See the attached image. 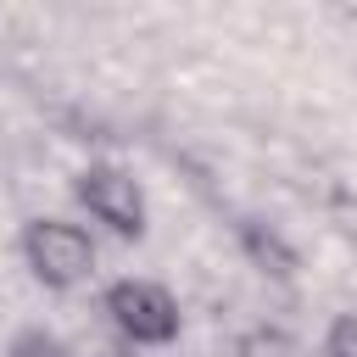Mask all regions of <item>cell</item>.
<instances>
[{
	"mask_svg": "<svg viewBox=\"0 0 357 357\" xmlns=\"http://www.w3.org/2000/svg\"><path fill=\"white\" fill-rule=\"evenodd\" d=\"M22 262L45 290H73L95 273V240L67 218H33L22 229Z\"/></svg>",
	"mask_w": 357,
	"mask_h": 357,
	"instance_id": "cell-1",
	"label": "cell"
},
{
	"mask_svg": "<svg viewBox=\"0 0 357 357\" xmlns=\"http://www.w3.org/2000/svg\"><path fill=\"white\" fill-rule=\"evenodd\" d=\"M106 318L134 346H167V340H178V301L156 279H117L106 290Z\"/></svg>",
	"mask_w": 357,
	"mask_h": 357,
	"instance_id": "cell-2",
	"label": "cell"
},
{
	"mask_svg": "<svg viewBox=\"0 0 357 357\" xmlns=\"http://www.w3.org/2000/svg\"><path fill=\"white\" fill-rule=\"evenodd\" d=\"M73 195H78V206H84L95 223H106L117 240H139V234H145V195H139L134 173H123V167H112V162H89V167L78 173Z\"/></svg>",
	"mask_w": 357,
	"mask_h": 357,
	"instance_id": "cell-3",
	"label": "cell"
},
{
	"mask_svg": "<svg viewBox=\"0 0 357 357\" xmlns=\"http://www.w3.org/2000/svg\"><path fill=\"white\" fill-rule=\"evenodd\" d=\"M240 245H245V257H251L262 273H273V279H290V273H296V251L279 240V229H268V223H240Z\"/></svg>",
	"mask_w": 357,
	"mask_h": 357,
	"instance_id": "cell-4",
	"label": "cell"
},
{
	"mask_svg": "<svg viewBox=\"0 0 357 357\" xmlns=\"http://www.w3.org/2000/svg\"><path fill=\"white\" fill-rule=\"evenodd\" d=\"M234 357H307V351H301V340H296L290 329H279V324H257V329L240 335Z\"/></svg>",
	"mask_w": 357,
	"mask_h": 357,
	"instance_id": "cell-5",
	"label": "cell"
},
{
	"mask_svg": "<svg viewBox=\"0 0 357 357\" xmlns=\"http://www.w3.org/2000/svg\"><path fill=\"white\" fill-rule=\"evenodd\" d=\"M11 357H73V346H67L56 329L28 324V329H17V335H11Z\"/></svg>",
	"mask_w": 357,
	"mask_h": 357,
	"instance_id": "cell-6",
	"label": "cell"
},
{
	"mask_svg": "<svg viewBox=\"0 0 357 357\" xmlns=\"http://www.w3.org/2000/svg\"><path fill=\"white\" fill-rule=\"evenodd\" d=\"M324 357H357V312H340L324 335Z\"/></svg>",
	"mask_w": 357,
	"mask_h": 357,
	"instance_id": "cell-7",
	"label": "cell"
}]
</instances>
